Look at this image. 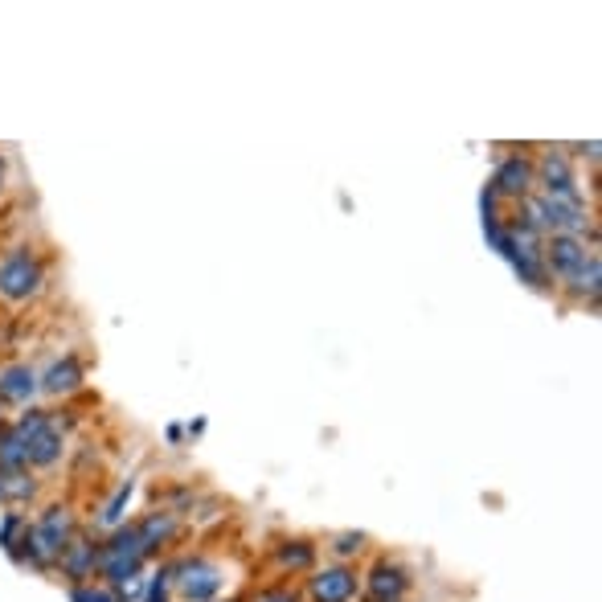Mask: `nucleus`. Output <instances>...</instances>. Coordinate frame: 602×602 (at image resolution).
<instances>
[{"mask_svg": "<svg viewBox=\"0 0 602 602\" xmlns=\"http://www.w3.org/2000/svg\"><path fill=\"white\" fill-rule=\"evenodd\" d=\"M78 533L74 525V512L70 504H50L46 512L29 521V533H25V562L37 566V570H54L62 549L70 545V537Z\"/></svg>", "mask_w": 602, "mask_h": 602, "instance_id": "1", "label": "nucleus"}, {"mask_svg": "<svg viewBox=\"0 0 602 602\" xmlns=\"http://www.w3.org/2000/svg\"><path fill=\"white\" fill-rule=\"evenodd\" d=\"M41 283H46V271H41L37 254L29 246H17V250H9L5 258H0V295L13 299V304L37 295Z\"/></svg>", "mask_w": 602, "mask_h": 602, "instance_id": "2", "label": "nucleus"}, {"mask_svg": "<svg viewBox=\"0 0 602 602\" xmlns=\"http://www.w3.org/2000/svg\"><path fill=\"white\" fill-rule=\"evenodd\" d=\"M172 586L189 602H213L222 594L226 578H222V566L209 562V557H185V562L172 566Z\"/></svg>", "mask_w": 602, "mask_h": 602, "instance_id": "3", "label": "nucleus"}, {"mask_svg": "<svg viewBox=\"0 0 602 602\" xmlns=\"http://www.w3.org/2000/svg\"><path fill=\"white\" fill-rule=\"evenodd\" d=\"M533 177H537L533 193H545V197H557V201H586V193L578 189V177H574V168H570L562 148H545L541 160L533 164Z\"/></svg>", "mask_w": 602, "mask_h": 602, "instance_id": "4", "label": "nucleus"}, {"mask_svg": "<svg viewBox=\"0 0 602 602\" xmlns=\"http://www.w3.org/2000/svg\"><path fill=\"white\" fill-rule=\"evenodd\" d=\"M99 549H103V541L74 533V537H70V545H66V549H62V557H58L62 578H70V586L95 582V578H99Z\"/></svg>", "mask_w": 602, "mask_h": 602, "instance_id": "5", "label": "nucleus"}, {"mask_svg": "<svg viewBox=\"0 0 602 602\" xmlns=\"http://www.w3.org/2000/svg\"><path fill=\"white\" fill-rule=\"evenodd\" d=\"M361 594V578L349 566H324L308 578V598L312 602H353Z\"/></svg>", "mask_w": 602, "mask_h": 602, "instance_id": "6", "label": "nucleus"}, {"mask_svg": "<svg viewBox=\"0 0 602 602\" xmlns=\"http://www.w3.org/2000/svg\"><path fill=\"white\" fill-rule=\"evenodd\" d=\"M537 177H533V160L529 156H508L500 168H496V177H492V193L500 201H525L533 193Z\"/></svg>", "mask_w": 602, "mask_h": 602, "instance_id": "7", "label": "nucleus"}, {"mask_svg": "<svg viewBox=\"0 0 602 602\" xmlns=\"http://www.w3.org/2000/svg\"><path fill=\"white\" fill-rule=\"evenodd\" d=\"M410 594V574L398 562H377L365 574V602H406Z\"/></svg>", "mask_w": 602, "mask_h": 602, "instance_id": "8", "label": "nucleus"}, {"mask_svg": "<svg viewBox=\"0 0 602 602\" xmlns=\"http://www.w3.org/2000/svg\"><path fill=\"white\" fill-rule=\"evenodd\" d=\"M25 451H29V467H54V463H62V451H66L62 418L50 414L46 422H41V426H37V435H29Z\"/></svg>", "mask_w": 602, "mask_h": 602, "instance_id": "9", "label": "nucleus"}, {"mask_svg": "<svg viewBox=\"0 0 602 602\" xmlns=\"http://www.w3.org/2000/svg\"><path fill=\"white\" fill-rule=\"evenodd\" d=\"M41 390V377L29 369V365H9L0 369V402L9 406H29Z\"/></svg>", "mask_w": 602, "mask_h": 602, "instance_id": "10", "label": "nucleus"}, {"mask_svg": "<svg viewBox=\"0 0 602 602\" xmlns=\"http://www.w3.org/2000/svg\"><path fill=\"white\" fill-rule=\"evenodd\" d=\"M41 390H46L50 398H70L74 390H82V365H78L74 357L50 365V373L41 377Z\"/></svg>", "mask_w": 602, "mask_h": 602, "instance_id": "11", "label": "nucleus"}, {"mask_svg": "<svg viewBox=\"0 0 602 602\" xmlns=\"http://www.w3.org/2000/svg\"><path fill=\"white\" fill-rule=\"evenodd\" d=\"M33 496H37V480H33L29 467L0 471V500H5V504H29Z\"/></svg>", "mask_w": 602, "mask_h": 602, "instance_id": "12", "label": "nucleus"}, {"mask_svg": "<svg viewBox=\"0 0 602 602\" xmlns=\"http://www.w3.org/2000/svg\"><path fill=\"white\" fill-rule=\"evenodd\" d=\"M25 533H29V516L5 512V521H0V549H5L13 562H25Z\"/></svg>", "mask_w": 602, "mask_h": 602, "instance_id": "13", "label": "nucleus"}, {"mask_svg": "<svg viewBox=\"0 0 602 602\" xmlns=\"http://www.w3.org/2000/svg\"><path fill=\"white\" fill-rule=\"evenodd\" d=\"M132 492H136V480H123L115 492H111V500L103 504V512H99V529H119L123 525V516H127V504H132Z\"/></svg>", "mask_w": 602, "mask_h": 602, "instance_id": "14", "label": "nucleus"}, {"mask_svg": "<svg viewBox=\"0 0 602 602\" xmlns=\"http://www.w3.org/2000/svg\"><path fill=\"white\" fill-rule=\"evenodd\" d=\"M275 557H279L283 570L304 574V570H312V562H316V545H312V541H283Z\"/></svg>", "mask_w": 602, "mask_h": 602, "instance_id": "15", "label": "nucleus"}, {"mask_svg": "<svg viewBox=\"0 0 602 602\" xmlns=\"http://www.w3.org/2000/svg\"><path fill=\"white\" fill-rule=\"evenodd\" d=\"M70 602H119V594L103 582H82V586H70Z\"/></svg>", "mask_w": 602, "mask_h": 602, "instance_id": "16", "label": "nucleus"}, {"mask_svg": "<svg viewBox=\"0 0 602 602\" xmlns=\"http://www.w3.org/2000/svg\"><path fill=\"white\" fill-rule=\"evenodd\" d=\"M332 549H336L340 557H353V553L365 549V533H340V537L332 541Z\"/></svg>", "mask_w": 602, "mask_h": 602, "instance_id": "17", "label": "nucleus"}, {"mask_svg": "<svg viewBox=\"0 0 602 602\" xmlns=\"http://www.w3.org/2000/svg\"><path fill=\"white\" fill-rule=\"evenodd\" d=\"M254 602H304V598H299V590H291V586H271V590H258Z\"/></svg>", "mask_w": 602, "mask_h": 602, "instance_id": "18", "label": "nucleus"}, {"mask_svg": "<svg viewBox=\"0 0 602 602\" xmlns=\"http://www.w3.org/2000/svg\"><path fill=\"white\" fill-rule=\"evenodd\" d=\"M164 439H168V443H181V439H185V430H181V426H168V430H164Z\"/></svg>", "mask_w": 602, "mask_h": 602, "instance_id": "19", "label": "nucleus"}, {"mask_svg": "<svg viewBox=\"0 0 602 602\" xmlns=\"http://www.w3.org/2000/svg\"><path fill=\"white\" fill-rule=\"evenodd\" d=\"M189 435L197 439V435H205V418H197V422H189Z\"/></svg>", "mask_w": 602, "mask_h": 602, "instance_id": "20", "label": "nucleus"}, {"mask_svg": "<svg viewBox=\"0 0 602 602\" xmlns=\"http://www.w3.org/2000/svg\"><path fill=\"white\" fill-rule=\"evenodd\" d=\"M0 181H5V160H0Z\"/></svg>", "mask_w": 602, "mask_h": 602, "instance_id": "21", "label": "nucleus"}]
</instances>
